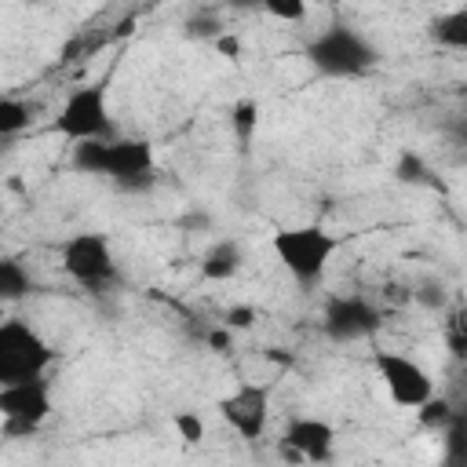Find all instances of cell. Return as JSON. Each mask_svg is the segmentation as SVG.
Listing matches in <instances>:
<instances>
[{
	"instance_id": "cell-11",
	"label": "cell",
	"mask_w": 467,
	"mask_h": 467,
	"mask_svg": "<svg viewBox=\"0 0 467 467\" xmlns=\"http://www.w3.org/2000/svg\"><path fill=\"white\" fill-rule=\"evenodd\" d=\"M281 445L292 449L303 463H332V456H336V431H332L328 420L292 416L285 434H281Z\"/></svg>"
},
{
	"instance_id": "cell-3",
	"label": "cell",
	"mask_w": 467,
	"mask_h": 467,
	"mask_svg": "<svg viewBox=\"0 0 467 467\" xmlns=\"http://www.w3.org/2000/svg\"><path fill=\"white\" fill-rule=\"evenodd\" d=\"M339 252V237L325 226H288L274 234V255L299 288H314Z\"/></svg>"
},
{
	"instance_id": "cell-23",
	"label": "cell",
	"mask_w": 467,
	"mask_h": 467,
	"mask_svg": "<svg viewBox=\"0 0 467 467\" xmlns=\"http://www.w3.org/2000/svg\"><path fill=\"white\" fill-rule=\"evenodd\" d=\"M252 325H255V306H230V310H226V328L244 332V328H252Z\"/></svg>"
},
{
	"instance_id": "cell-5",
	"label": "cell",
	"mask_w": 467,
	"mask_h": 467,
	"mask_svg": "<svg viewBox=\"0 0 467 467\" xmlns=\"http://www.w3.org/2000/svg\"><path fill=\"white\" fill-rule=\"evenodd\" d=\"M55 131L62 139L77 142H113L120 131L109 117L106 106V84H84L77 91H69V99L62 102L58 117H55Z\"/></svg>"
},
{
	"instance_id": "cell-6",
	"label": "cell",
	"mask_w": 467,
	"mask_h": 467,
	"mask_svg": "<svg viewBox=\"0 0 467 467\" xmlns=\"http://www.w3.org/2000/svg\"><path fill=\"white\" fill-rule=\"evenodd\" d=\"M51 361H55V350L29 321L22 317L0 321V387L44 376Z\"/></svg>"
},
{
	"instance_id": "cell-19",
	"label": "cell",
	"mask_w": 467,
	"mask_h": 467,
	"mask_svg": "<svg viewBox=\"0 0 467 467\" xmlns=\"http://www.w3.org/2000/svg\"><path fill=\"white\" fill-rule=\"evenodd\" d=\"M171 427H175V434L186 445H201V438H204V420L197 412H175L171 416Z\"/></svg>"
},
{
	"instance_id": "cell-13",
	"label": "cell",
	"mask_w": 467,
	"mask_h": 467,
	"mask_svg": "<svg viewBox=\"0 0 467 467\" xmlns=\"http://www.w3.org/2000/svg\"><path fill=\"white\" fill-rule=\"evenodd\" d=\"M33 292V277L29 270L11 259V255H0V303H15V299H26Z\"/></svg>"
},
{
	"instance_id": "cell-22",
	"label": "cell",
	"mask_w": 467,
	"mask_h": 467,
	"mask_svg": "<svg viewBox=\"0 0 467 467\" xmlns=\"http://www.w3.org/2000/svg\"><path fill=\"white\" fill-rule=\"evenodd\" d=\"M445 339H449V350H452L456 358L467 354V336H463V314H460V310L449 314V321H445Z\"/></svg>"
},
{
	"instance_id": "cell-26",
	"label": "cell",
	"mask_w": 467,
	"mask_h": 467,
	"mask_svg": "<svg viewBox=\"0 0 467 467\" xmlns=\"http://www.w3.org/2000/svg\"><path fill=\"white\" fill-rule=\"evenodd\" d=\"M0 212H4V204H0Z\"/></svg>"
},
{
	"instance_id": "cell-4",
	"label": "cell",
	"mask_w": 467,
	"mask_h": 467,
	"mask_svg": "<svg viewBox=\"0 0 467 467\" xmlns=\"http://www.w3.org/2000/svg\"><path fill=\"white\" fill-rule=\"evenodd\" d=\"M58 259H62V270L91 296H106L109 288L120 285V270H117V259H113L106 234L84 230V234L66 237L58 244Z\"/></svg>"
},
{
	"instance_id": "cell-25",
	"label": "cell",
	"mask_w": 467,
	"mask_h": 467,
	"mask_svg": "<svg viewBox=\"0 0 467 467\" xmlns=\"http://www.w3.org/2000/svg\"><path fill=\"white\" fill-rule=\"evenodd\" d=\"M208 347L226 350V347H230V328H212V332H208Z\"/></svg>"
},
{
	"instance_id": "cell-21",
	"label": "cell",
	"mask_w": 467,
	"mask_h": 467,
	"mask_svg": "<svg viewBox=\"0 0 467 467\" xmlns=\"http://www.w3.org/2000/svg\"><path fill=\"white\" fill-rule=\"evenodd\" d=\"M266 11L281 22H303L306 18V4L303 0H266Z\"/></svg>"
},
{
	"instance_id": "cell-15",
	"label": "cell",
	"mask_w": 467,
	"mask_h": 467,
	"mask_svg": "<svg viewBox=\"0 0 467 467\" xmlns=\"http://www.w3.org/2000/svg\"><path fill=\"white\" fill-rule=\"evenodd\" d=\"M29 120H33V109H29L22 99L0 95V139L26 131V128H29Z\"/></svg>"
},
{
	"instance_id": "cell-16",
	"label": "cell",
	"mask_w": 467,
	"mask_h": 467,
	"mask_svg": "<svg viewBox=\"0 0 467 467\" xmlns=\"http://www.w3.org/2000/svg\"><path fill=\"white\" fill-rule=\"evenodd\" d=\"M445 467H467V416L452 420L445 431Z\"/></svg>"
},
{
	"instance_id": "cell-17",
	"label": "cell",
	"mask_w": 467,
	"mask_h": 467,
	"mask_svg": "<svg viewBox=\"0 0 467 467\" xmlns=\"http://www.w3.org/2000/svg\"><path fill=\"white\" fill-rule=\"evenodd\" d=\"M416 412H420V423H423V427H438V431H445L452 420H460V416H463V412H460V409H452L445 398H427Z\"/></svg>"
},
{
	"instance_id": "cell-1",
	"label": "cell",
	"mask_w": 467,
	"mask_h": 467,
	"mask_svg": "<svg viewBox=\"0 0 467 467\" xmlns=\"http://www.w3.org/2000/svg\"><path fill=\"white\" fill-rule=\"evenodd\" d=\"M73 168L88 175L109 179L117 190H146L153 186V146L146 139H113V142H77Z\"/></svg>"
},
{
	"instance_id": "cell-2",
	"label": "cell",
	"mask_w": 467,
	"mask_h": 467,
	"mask_svg": "<svg viewBox=\"0 0 467 467\" xmlns=\"http://www.w3.org/2000/svg\"><path fill=\"white\" fill-rule=\"evenodd\" d=\"M306 58L321 77H361L379 62V47L354 26H328L306 44Z\"/></svg>"
},
{
	"instance_id": "cell-10",
	"label": "cell",
	"mask_w": 467,
	"mask_h": 467,
	"mask_svg": "<svg viewBox=\"0 0 467 467\" xmlns=\"http://www.w3.org/2000/svg\"><path fill=\"white\" fill-rule=\"evenodd\" d=\"M215 409H219V416L244 441H255V438H263L266 420H270V387H263V383H241L234 394L219 398Z\"/></svg>"
},
{
	"instance_id": "cell-20",
	"label": "cell",
	"mask_w": 467,
	"mask_h": 467,
	"mask_svg": "<svg viewBox=\"0 0 467 467\" xmlns=\"http://www.w3.org/2000/svg\"><path fill=\"white\" fill-rule=\"evenodd\" d=\"M394 175L401 179V182H427V164L416 157V153H401V161H398V168H394Z\"/></svg>"
},
{
	"instance_id": "cell-7",
	"label": "cell",
	"mask_w": 467,
	"mask_h": 467,
	"mask_svg": "<svg viewBox=\"0 0 467 467\" xmlns=\"http://www.w3.org/2000/svg\"><path fill=\"white\" fill-rule=\"evenodd\" d=\"M51 416V383L44 376L18 379L0 387V420L4 438H26Z\"/></svg>"
},
{
	"instance_id": "cell-9",
	"label": "cell",
	"mask_w": 467,
	"mask_h": 467,
	"mask_svg": "<svg viewBox=\"0 0 467 467\" xmlns=\"http://www.w3.org/2000/svg\"><path fill=\"white\" fill-rule=\"evenodd\" d=\"M383 325V310L365 296H332L321 314V328L332 343H358L368 339Z\"/></svg>"
},
{
	"instance_id": "cell-18",
	"label": "cell",
	"mask_w": 467,
	"mask_h": 467,
	"mask_svg": "<svg viewBox=\"0 0 467 467\" xmlns=\"http://www.w3.org/2000/svg\"><path fill=\"white\" fill-rule=\"evenodd\" d=\"M230 120H234V135L241 139V146H248V142H252V135H255V120H259L255 102H252V99H241V102L234 106Z\"/></svg>"
},
{
	"instance_id": "cell-12",
	"label": "cell",
	"mask_w": 467,
	"mask_h": 467,
	"mask_svg": "<svg viewBox=\"0 0 467 467\" xmlns=\"http://www.w3.org/2000/svg\"><path fill=\"white\" fill-rule=\"evenodd\" d=\"M241 259H244V252H241V244L237 241H215L208 252H204V259H201V277H208V281H226V277H234L237 270H241Z\"/></svg>"
},
{
	"instance_id": "cell-24",
	"label": "cell",
	"mask_w": 467,
	"mask_h": 467,
	"mask_svg": "<svg viewBox=\"0 0 467 467\" xmlns=\"http://www.w3.org/2000/svg\"><path fill=\"white\" fill-rule=\"evenodd\" d=\"M215 51H219L223 58L237 62V58H241V40H237L234 33H219V36H215Z\"/></svg>"
},
{
	"instance_id": "cell-14",
	"label": "cell",
	"mask_w": 467,
	"mask_h": 467,
	"mask_svg": "<svg viewBox=\"0 0 467 467\" xmlns=\"http://www.w3.org/2000/svg\"><path fill=\"white\" fill-rule=\"evenodd\" d=\"M431 36L441 44V47H467V7H456L449 15H438L431 22Z\"/></svg>"
},
{
	"instance_id": "cell-8",
	"label": "cell",
	"mask_w": 467,
	"mask_h": 467,
	"mask_svg": "<svg viewBox=\"0 0 467 467\" xmlns=\"http://www.w3.org/2000/svg\"><path fill=\"white\" fill-rule=\"evenodd\" d=\"M372 365L390 394L394 405L401 409H420L427 398H434V379L427 376V368L405 354H394V350H376L372 354Z\"/></svg>"
}]
</instances>
